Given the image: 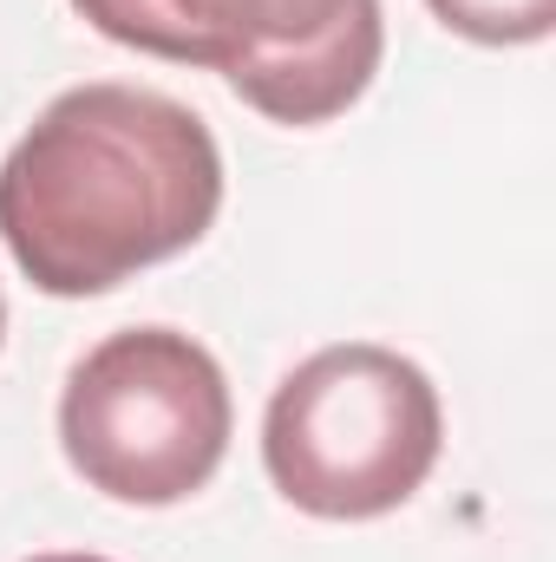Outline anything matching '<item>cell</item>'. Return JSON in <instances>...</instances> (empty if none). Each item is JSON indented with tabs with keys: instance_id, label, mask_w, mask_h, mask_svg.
I'll use <instances>...</instances> for the list:
<instances>
[{
	"instance_id": "6da1fadb",
	"label": "cell",
	"mask_w": 556,
	"mask_h": 562,
	"mask_svg": "<svg viewBox=\"0 0 556 562\" xmlns=\"http://www.w3.org/2000/svg\"><path fill=\"white\" fill-rule=\"evenodd\" d=\"M223 210L210 125L144 86L59 92L0 164V243L40 294L79 301L203 243Z\"/></svg>"
},
{
	"instance_id": "7a4b0ae2",
	"label": "cell",
	"mask_w": 556,
	"mask_h": 562,
	"mask_svg": "<svg viewBox=\"0 0 556 562\" xmlns=\"http://www.w3.org/2000/svg\"><path fill=\"white\" fill-rule=\"evenodd\" d=\"M445 445L438 386L393 347L341 340L308 353L269 400L263 464L276 491L327 524L387 517L432 477Z\"/></svg>"
},
{
	"instance_id": "3957f363",
	"label": "cell",
	"mask_w": 556,
	"mask_h": 562,
	"mask_svg": "<svg viewBox=\"0 0 556 562\" xmlns=\"http://www.w3.org/2000/svg\"><path fill=\"white\" fill-rule=\"evenodd\" d=\"M230 380L177 327L105 334L59 393L66 464L119 504H184L230 451Z\"/></svg>"
},
{
	"instance_id": "277c9868",
	"label": "cell",
	"mask_w": 556,
	"mask_h": 562,
	"mask_svg": "<svg viewBox=\"0 0 556 562\" xmlns=\"http://www.w3.org/2000/svg\"><path fill=\"white\" fill-rule=\"evenodd\" d=\"M380 0H256V40L230 72L236 99L276 125L341 119L380 72Z\"/></svg>"
},
{
	"instance_id": "5b68a950",
	"label": "cell",
	"mask_w": 556,
	"mask_h": 562,
	"mask_svg": "<svg viewBox=\"0 0 556 562\" xmlns=\"http://www.w3.org/2000/svg\"><path fill=\"white\" fill-rule=\"evenodd\" d=\"M86 26L170 66L236 72L256 40V0H73Z\"/></svg>"
},
{
	"instance_id": "8992f818",
	"label": "cell",
	"mask_w": 556,
	"mask_h": 562,
	"mask_svg": "<svg viewBox=\"0 0 556 562\" xmlns=\"http://www.w3.org/2000/svg\"><path fill=\"white\" fill-rule=\"evenodd\" d=\"M425 7L478 46H537L556 26V0H425Z\"/></svg>"
},
{
	"instance_id": "52a82bcc",
	"label": "cell",
	"mask_w": 556,
	"mask_h": 562,
	"mask_svg": "<svg viewBox=\"0 0 556 562\" xmlns=\"http://www.w3.org/2000/svg\"><path fill=\"white\" fill-rule=\"evenodd\" d=\"M26 562H112V557H86V550H59V557H26Z\"/></svg>"
},
{
	"instance_id": "ba28073f",
	"label": "cell",
	"mask_w": 556,
	"mask_h": 562,
	"mask_svg": "<svg viewBox=\"0 0 556 562\" xmlns=\"http://www.w3.org/2000/svg\"><path fill=\"white\" fill-rule=\"evenodd\" d=\"M0 340H7V301H0Z\"/></svg>"
}]
</instances>
